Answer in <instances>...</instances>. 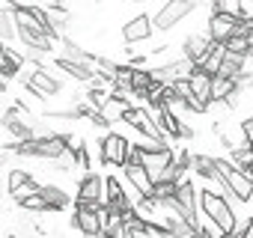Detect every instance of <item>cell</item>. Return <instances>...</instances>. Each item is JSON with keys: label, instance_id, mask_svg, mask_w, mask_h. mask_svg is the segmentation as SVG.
<instances>
[{"label": "cell", "instance_id": "cell-7", "mask_svg": "<svg viewBox=\"0 0 253 238\" xmlns=\"http://www.w3.org/2000/svg\"><path fill=\"white\" fill-rule=\"evenodd\" d=\"M101 194H104V176H98V173H84V176L78 179L75 202H101Z\"/></svg>", "mask_w": 253, "mask_h": 238}, {"label": "cell", "instance_id": "cell-15", "mask_svg": "<svg viewBox=\"0 0 253 238\" xmlns=\"http://www.w3.org/2000/svg\"><path fill=\"white\" fill-rule=\"evenodd\" d=\"M134 3H152V0H134Z\"/></svg>", "mask_w": 253, "mask_h": 238}, {"label": "cell", "instance_id": "cell-4", "mask_svg": "<svg viewBox=\"0 0 253 238\" xmlns=\"http://www.w3.org/2000/svg\"><path fill=\"white\" fill-rule=\"evenodd\" d=\"M152 36H155V21H152V15H146V12L131 15L128 21L122 24V39H125V45H143V42H149Z\"/></svg>", "mask_w": 253, "mask_h": 238}, {"label": "cell", "instance_id": "cell-2", "mask_svg": "<svg viewBox=\"0 0 253 238\" xmlns=\"http://www.w3.org/2000/svg\"><path fill=\"white\" fill-rule=\"evenodd\" d=\"M101 202H75V214H72V226L92 238V235H104V220H101Z\"/></svg>", "mask_w": 253, "mask_h": 238}, {"label": "cell", "instance_id": "cell-13", "mask_svg": "<svg viewBox=\"0 0 253 238\" xmlns=\"http://www.w3.org/2000/svg\"><path fill=\"white\" fill-rule=\"evenodd\" d=\"M33 176L27 173V170H21V167H12L9 170V176H6V191H18L24 182H30Z\"/></svg>", "mask_w": 253, "mask_h": 238}, {"label": "cell", "instance_id": "cell-1", "mask_svg": "<svg viewBox=\"0 0 253 238\" xmlns=\"http://www.w3.org/2000/svg\"><path fill=\"white\" fill-rule=\"evenodd\" d=\"M200 6V0H164L158 6V12H152V21H155V30L158 33H167L173 30L176 24L188 21Z\"/></svg>", "mask_w": 253, "mask_h": 238}, {"label": "cell", "instance_id": "cell-8", "mask_svg": "<svg viewBox=\"0 0 253 238\" xmlns=\"http://www.w3.org/2000/svg\"><path fill=\"white\" fill-rule=\"evenodd\" d=\"M131 107H134V101H131V98H122V95H116V92H113V95L101 104V110H98V113H101V119H104L107 125H119V122H125V116H128V110H131Z\"/></svg>", "mask_w": 253, "mask_h": 238}, {"label": "cell", "instance_id": "cell-10", "mask_svg": "<svg viewBox=\"0 0 253 238\" xmlns=\"http://www.w3.org/2000/svg\"><path fill=\"white\" fill-rule=\"evenodd\" d=\"M188 80H191V89H194V95H200V98L209 104V101H211V80H214V75L197 66V69L191 72V78H188Z\"/></svg>", "mask_w": 253, "mask_h": 238}, {"label": "cell", "instance_id": "cell-3", "mask_svg": "<svg viewBox=\"0 0 253 238\" xmlns=\"http://www.w3.org/2000/svg\"><path fill=\"white\" fill-rule=\"evenodd\" d=\"M98 140H101V164L104 167H125L131 140L125 134H119V131H113V128H107Z\"/></svg>", "mask_w": 253, "mask_h": 238}, {"label": "cell", "instance_id": "cell-5", "mask_svg": "<svg viewBox=\"0 0 253 238\" xmlns=\"http://www.w3.org/2000/svg\"><path fill=\"white\" fill-rule=\"evenodd\" d=\"M211 45H214V39L209 36V27H203V30H194V33H188V36H185L182 51H185V57H188L191 63H197V66H200V63L209 57Z\"/></svg>", "mask_w": 253, "mask_h": 238}, {"label": "cell", "instance_id": "cell-12", "mask_svg": "<svg viewBox=\"0 0 253 238\" xmlns=\"http://www.w3.org/2000/svg\"><path fill=\"white\" fill-rule=\"evenodd\" d=\"M223 57H226V42H214V45H211V51H209V57L200 63V69H206V72L217 75V72H220V63H223Z\"/></svg>", "mask_w": 253, "mask_h": 238}, {"label": "cell", "instance_id": "cell-9", "mask_svg": "<svg viewBox=\"0 0 253 238\" xmlns=\"http://www.w3.org/2000/svg\"><path fill=\"white\" fill-rule=\"evenodd\" d=\"M42 197L48 202V214H63V208L72 205V194L63 185H57V182H45L42 185Z\"/></svg>", "mask_w": 253, "mask_h": 238}, {"label": "cell", "instance_id": "cell-14", "mask_svg": "<svg viewBox=\"0 0 253 238\" xmlns=\"http://www.w3.org/2000/svg\"><path fill=\"white\" fill-rule=\"evenodd\" d=\"M241 125H244V134H247V140H250V146H253V113H247V116L241 119Z\"/></svg>", "mask_w": 253, "mask_h": 238}, {"label": "cell", "instance_id": "cell-11", "mask_svg": "<svg viewBox=\"0 0 253 238\" xmlns=\"http://www.w3.org/2000/svg\"><path fill=\"white\" fill-rule=\"evenodd\" d=\"M197 232H200V235H209V238H223V235H226L223 226H220L206 208H197Z\"/></svg>", "mask_w": 253, "mask_h": 238}, {"label": "cell", "instance_id": "cell-6", "mask_svg": "<svg viewBox=\"0 0 253 238\" xmlns=\"http://www.w3.org/2000/svg\"><path fill=\"white\" fill-rule=\"evenodd\" d=\"M238 18L241 15H235V12H209V36L214 42H226L229 36H235Z\"/></svg>", "mask_w": 253, "mask_h": 238}]
</instances>
